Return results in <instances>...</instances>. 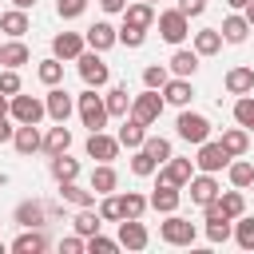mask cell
Masks as SVG:
<instances>
[{
    "mask_svg": "<svg viewBox=\"0 0 254 254\" xmlns=\"http://www.w3.org/2000/svg\"><path fill=\"white\" fill-rule=\"evenodd\" d=\"M99 87H87V91H79L75 95V111H79V119H83V127H91V131H103L107 127V99L103 95H95Z\"/></svg>",
    "mask_w": 254,
    "mask_h": 254,
    "instance_id": "obj_1",
    "label": "cell"
},
{
    "mask_svg": "<svg viewBox=\"0 0 254 254\" xmlns=\"http://www.w3.org/2000/svg\"><path fill=\"white\" fill-rule=\"evenodd\" d=\"M175 135L198 147V143H206V139H210V119H206V115H198V111H187V107H183V111H179V119H175Z\"/></svg>",
    "mask_w": 254,
    "mask_h": 254,
    "instance_id": "obj_2",
    "label": "cell"
},
{
    "mask_svg": "<svg viewBox=\"0 0 254 254\" xmlns=\"http://www.w3.org/2000/svg\"><path fill=\"white\" fill-rule=\"evenodd\" d=\"M159 238H163L167 246H190V242L198 238V230H194L190 218H183V214H167V222H159Z\"/></svg>",
    "mask_w": 254,
    "mask_h": 254,
    "instance_id": "obj_3",
    "label": "cell"
},
{
    "mask_svg": "<svg viewBox=\"0 0 254 254\" xmlns=\"http://www.w3.org/2000/svg\"><path fill=\"white\" fill-rule=\"evenodd\" d=\"M155 24H159V36H163L167 44H183V40L190 36V16H187V12H179V8L159 12V16H155Z\"/></svg>",
    "mask_w": 254,
    "mask_h": 254,
    "instance_id": "obj_4",
    "label": "cell"
},
{
    "mask_svg": "<svg viewBox=\"0 0 254 254\" xmlns=\"http://www.w3.org/2000/svg\"><path fill=\"white\" fill-rule=\"evenodd\" d=\"M163 103H167V99H163V91H159V87H147L143 95H135V99H131V119H139L143 127H151V123L163 115Z\"/></svg>",
    "mask_w": 254,
    "mask_h": 254,
    "instance_id": "obj_5",
    "label": "cell"
},
{
    "mask_svg": "<svg viewBox=\"0 0 254 254\" xmlns=\"http://www.w3.org/2000/svg\"><path fill=\"white\" fill-rule=\"evenodd\" d=\"M194 167H198V171H210V175L226 171V167H230V151L222 147V139H206V143H198Z\"/></svg>",
    "mask_w": 254,
    "mask_h": 254,
    "instance_id": "obj_6",
    "label": "cell"
},
{
    "mask_svg": "<svg viewBox=\"0 0 254 254\" xmlns=\"http://www.w3.org/2000/svg\"><path fill=\"white\" fill-rule=\"evenodd\" d=\"M75 64H79V75H83V83H87V87H103V83L111 79V67L103 64V52H95V48H91V52H83Z\"/></svg>",
    "mask_w": 254,
    "mask_h": 254,
    "instance_id": "obj_7",
    "label": "cell"
},
{
    "mask_svg": "<svg viewBox=\"0 0 254 254\" xmlns=\"http://www.w3.org/2000/svg\"><path fill=\"white\" fill-rule=\"evenodd\" d=\"M8 115L16 119V123H40L44 115H48V107H44V99H36V95H12V107H8Z\"/></svg>",
    "mask_w": 254,
    "mask_h": 254,
    "instance_id": "obj_8",
    "label": "cell"
},
{
    "mask_svg": "<svg viewBox=\"0 0 254 254\" xmlns=\"http://www.w3.org/2000/svg\"><path fill=\"white\" fill-rule=\"evenodd\" d=\"M119 139L115 135H103V131H91L87 135V143H83V151H87V159H95V163H111L115 155H119Z\"/></svg>",
    "mask_w": 254,
    "mask_h": 254,
    "instance_id": "obj_9",
    "label": "cell"
},
{
    "mask_svg": "<svg viewBox=\"0 0 254 254\" xmlns=\"http://www.w3.org/2000/svg\"><path fill=\"white\" fill-rule=\"evenodd\" d=\"M187 190H190V202H194V206H206V202H214V198L222 194L210 171H202V175H190V183H187Z\"/></svg>",
    "mask_w": 254,
    "mask_h": 254,
    "instance_id": "obj_10",
    "label": "cell"
},
{
    "mask_svg": "<svg viewBox=\"0 0 254 254\" xmlns=\"http://www.w3.org/2000/svg\"><path fill=\"white\" fill-rule=\"evenodd\" d=\"M44 107H48V115L56 119V123H67V115L75 111V99L56 83V87H48V95H44Z\"/></svg>",
    "mask_w": 254,
    "mask_h": 254,
    "instance_id": "obj_11",
    "label": "cell"
},
{
    "mask_svg": "<svg viewBox=\"0 0 254 254\" xmlns=\"http://www.w3.org/2000/svg\"><path fill=\"white\" fill-rule=\"evenodd\" d=\"M179 190H183V187H175V183H155V190H151V210H159V214H175L179 202H183Z\"/></svg>",
    "mask_w": 254,
    "mask_h": 254,
    "instance_id": "obj_12",
    "label": "cell"
},
{
    "mask_svg": "<svg viewBox=\"0 0 254 254\" xmlns=\"http://www.w3.org/2000/svg\"><path fill=\"white\" fill-rule=\"evenodd\" d=\"M147 242H151V234H147V226L139 218H123L119 222V246L123 250H147Z\"/></svg>",
    "mask_w": 254,
    "mask_h": 254,
    "instance_id": "obj_13",
    "label": "cell"
},
{
    "mask_svg": "<svg viewBox=\"0 0 254 254\" xmlns=\"http://www.w3.org/2000/svg\"><path fill=\"white\" fill-rule=\"evenodd\" d=\"M83 52H87V40L79 32H60L52 40V56H60V60H79Z\"/></svg>",
    "mask_w": 254,
    "mask_h": 254,
    "instance_id": "obj_14",
    "label": "cell"
},
{
    "mask_svg": "<svg viewBox=\"0 0 254 254\" xmlns=\"http://www.w3.org/2000/svg\"><path fill=\"white\" fill-rule=\"evenodd\" d=\"M190 175H194V159H167L163 163V171H159V183H175V187H187L190 183Z\"/></svg>",
    "mask_w": 254,
    "mask_h": 254,
    "instance_id": "obj_15",
    "label": "cell"
},
{
    "mask_svg": "<svg viewBox=\"0 0 254 254\" xmlns=\"http://www.w3.org/2000/svg\"><path fill=\"white\" fill-rule=\"evenodd\" d=\"M87 48H95V52H107V48H115L119 44V28H111L107 20H95L91 28H87Z\"/></svg>",
    "mask_w": 254,
    "mask_h": 254,
    "instance_id": "obj_16",
    "label": "cell"
},
{
    "mask_svg": "<svg viewBox=\"0 0 254 254\" xmlns=\"http://www.w3.org/2000/svg\"><path fill=\"white\" fill-rule=\"evenodd\" d=\"M12 147H16L20 155H36V151H44V135H40V127H36V123H20L16 135H12Z\"/></svg>",
    "mask_w": 254,
    "mask_h": 254,
    "instance_id": "obj_17",
    "label": "cell"
},
{
    "mask_svg": "<svg viewBox=\"0 0 254 254\" xmlns=\"http://www.w3.org/2000/svg\"><path fill=\"white\" fill-rule=\"evenodd\" d=\"M8 250H16V254H44L48 250V238H44L40 226H24V234H16Z\"/></svg>",
    "mask_w": 254,
    "mask_h": 254,
    "instance_id": "obj_18",
    "label": "cell"
},
{
    "mask_svg": "<svg viewBox=\"0 0 254 254\" xmlns=\"http://www.w3.org/2000/svg\"><path fill=\"white\" fill-rule=\"evenodd\" d=\"M103 99H107V115H111V119H127V115H131V99H135V95H127V83H115Z\"/></svg>",
    "mask_w": 254,
    "mask_h": 254,
    "instance_id": "obj_19",
    "label": "cell"
},
{
    "mask_svg": "<svg viewBox=\"0 0 254 254\" xmlns=\"http://www.w3.org/2000/svg\"><path fill=\"white\" fill-rule=\"evenodd\" d=\"M123 24H135V28H155V4L147 0H135L123 8Z\"/></svg>",
    "mask_w": 254,
    "mask_h": 254,
    "instance_id": "obj_20",
    "label": "cell"
},
{
    "mask_svg": "<svg viewBox=\"0 0 254 254\" xmlns=\"http://www.w3.org/2000/svg\"><path fill=\"white\" fill-rule=\"evenodd\" d=\"M222 83H226L230 95H250L254 91V67H230Z\"/></svg>",
    "mask_w": 254,
    "mask_h": 254,
    "instance_id": "obj_21",
    "label": "cell"
},
{
    "mask_svg": "<svg viewBox=\"0 0 254 254\" xmlns=\"http://www.w3.org/2000/svg\"><path fill=\"white\" fill-rule=\"evenodd\" d=\"M163 99H167V103H175V107H187V103L194 99V87H190V79H183V75L167 79V87H163Z\"/></svg>",
    "mask_w": 254,
    "mask_h": 254,
    "instance_id": "obj_22",
    "label": "cell"
},
{
    "mask_svg": "<svg viewBox=\"0 0 254 254\" xmlns=\"http://www.w3.org/2000/svg\"><path fill=\"white\" fill-rule=\"evenodd\" d=\"M44 218H48V206H44L40 198H24V202L16 206V222H20V226H44Z\"/></svg>",
    "mask_w": 254,
    "mask_h": 254,
    "instance_id": "obj_23",
    "label": "cell"
},
{
    "mask_svg": "<svg viewBox=\"0 0 254 254\" xmlns=\"http://www.w3.org/2000/svg\"><path fill=\"white\" fill-rule=\"evenodd\" d=\"M0 32H4L8 40H20V36L28 32V12H24V8H12V12H0Z\"/></svg>",
    "mask_w": 254,
    "mask_h": 254,
    "instance_id": "obj_24",
    "label": "cell"
},
{
    "mask_svg": "<svg viewBox=\"0 0 254 254\" xmlns=\"http://www.w3.org/2000/svg\"><path fill=\"white\" fill-rule=\"evenodd\" d=\"M218 32H222V40H226V44H242L254 28H250V20H246V16H238V12H234V16H226V20H222V28H218Z\"/></svg>",
    "mask_w": 254,
    "mask_h": 254,
    "instance_id": "obj_25",
    "label": "cell"
},
{
    "mask_svg": "<svg viewBox=\"0 0 254 254\" xmlns=\"http://www.w3.org/2000/svg\"><path fill=\"white\" fill-rule=\"evenodd\" d=\"M48 171H52V179H56V183H71V179L79 175V159H71L67 151H64V155H52Z\"/></svg>",
    "mask_w": 254,
    "mask_h": 254,
    "instance_id": "obj_26",
    "label": "cell"
},
{
    "mask_svg": "<svg viewBox=\"0 0 254 254\" xmlns=\"http://www.w3.org/2000/svg\"><path fill=\"white\" fill-rule=\"evenodd\" d=\"M28 60H32V52H28L24 40H8V44H0V64H4V67H24Z\"/></svg>",
    "mask_w": 254,
    "mask_h": 254,
    "instance_id": "obj_27",
    "label": "cell"
},
{
    "mask_svg": "<svg viewBox=\"0 0 254 254\" xmlns=\"http://www.w3.org/2000/svg\"><path fill=\"white\" fill-rule=\"evenodd\" d=\"M171 71L183 75V79H190V75L198 71V52H194V48H179V52L171 56Z\"/></svg>",
    "mask_w": 254,
    "mask_h": 254,
    "instance_id": "obj_28",
    "label": "cell"
},
{
    "mask_svg": "<svg viewBox=\"0 0 254 254\" xmlns=\"http://www.w3.org/2000/svg\"><path fill=\"white\" fill-rule=\"evenodd\" d=\"M67 147H71V131H67L64 123H56V127H52V131L44 135V155L52 159V155H64Z\"/></svg>",
    "mask_w": 254,
    "mask_h": 254,
    "instance_id": "obj_29",
    "label": "cell"
},
{
    "mask_svg": "<svg viewBox=\"0 0 254 254\" xmlns=\"http://www.w3.org/2000/svg\"><path fill=\"white\" fill-rule=\"evenodd\" d=\"M115 187H119V175H115V167H111V163H99V167L91 171V190H95V194H111Z\"/></svg>",
    "mask_w": 254,
    "mask_h": 254,
    "instance_id": "obj_30",
    "label": "cell"
},
{
    "mask_svg": "<svg viewBox=\"0 0 254 254\" xmlns=\"http://www.w3.org/2000/svg\"><path fill=\"white\" fill-rule=\"evenodd\" d=\"M226 175H230V187H238V190H246V187H254V163H246L242 155H238V159H230V167H226Z\"/></svg>",
    "mask_w": 254,
    "mask_h": 254,
    "instance_id": "obj_31",
    "label": "cell"
},
{
    "mask_svg": "<svg viewBox=\"0 0 254 254\" xmlns=\"http://www.w3.org/2000/svg\"><path fill=\"white\" fill-rule=\"evenodd\" d=\"M115 139H119V143H123V147H131V151H135V147H143V139H147V127H143V123H139V119H131V115H127V119H123V127H119V135H115Z\"/></svg>",
    "mask_w": 254,
    "mask_h": 254,
    "instance_id": "obj_32",
    "label": "cell"
},
{
    "mask_svg": "<svg viewBox=\"0 0 254 254\" xmlns=\"http://www.w3.org/2000/svg\"><path fill=\"white\" fill-rule=\"evenodd\" d=\"M60 198L71 202V206H95V190H83L75 179L71 183H60Z\"/></svg>",
    "mask_w": 254,
    "mask_h": 254,
    "instance_id": "obj_33",
    "label": "cell"
},
{
    "mask_svg": "<svg viewBox=\"0 0 254 254\" xmlns=\"http://www.w3.org/2000/svg\"><path fill=\"white\" fill-rule=\"evenodd\" d=\"M71 226H75V234H83V238H91V234H99V226H103V218H99V210H91V206H79V214L71 218Z\"/></svg>",
    "mask_w": 254,
    "mask_h": 254,
    "instance_id": "obj_34",
    "label": "cell"
},
{
    "mask_svg": "<svg viewBox=\"0 0 254 254\" xmlns=\"http://www.w3.org/2000/svg\"><path fill=\"white\" fill-rule=\"evenodd\" d=\"M222 44H226V40H222L218 28H202V32H194V52H198V56H214Z\"/></svg>",
    "mask_w": 254,
    "mask_h": 254,
    "instance_id": "obj_35",
    "label": "cell"
},
{
    "mask_svg": "<svg viewBox=\"0 0 254 254\" xmlns=\"http://www.w3.org/2000/svg\"><path fill=\"white\" fill-rule=\"evenodd\" d=\"M222 147L230 151V159L246 155V147H250V131H246V127H230V131H222Z\"/></svg>",
    "mask_w": 254,
    "mask_h": 254,
    "instance_id": "obj_36",
    "label": "cell"
},
{
    "mask_svg": "<svg viewBox=\"0 0 254 254\" xmlns=\"http://www.w3.org/2000/svg\"><path fill=\"white\" fill-rule=\"evenodd\" d=\"M36 75H40V83H48V87H56V83L64 79V60H60V56H48V60H40V67H36Z\"/></svg>",
    "mask_w": 254,
    "mask_h": 254,
    "instance_id": "obj_37",
    "label": "cell"
},
{
    "mask_svg": "<svg viewBox=\"0 0 254 254\" xmlns=\"http://www.w3.org/2000/svg\"><path fill=\"white\" fill-rule=\"evenodd\" d=\"M119 206H123V218H143V210L151 206V198H143L139 190H127V194H119Z\"/></svg>",
    "mask_w": 254,
    "mask_h": 254,
    "instance_id": "obj_38",
    "label": "cell"
},
{
    "mask_svg": "<svg viewBox=\"0 0 254 254\" xmlns=\"http://www.w3.org/2000/svg\"><path fill=\"white\" fill-rule=\"evenodd\" d=\"M131 171H135L139 179H147V175L159 171V163H155V155H151L147 147H135V155H131Z\"/></svg>",
    "mask_w": 254,
    "mask_h": 254,
    "instance_id": "obj_39",
    "label": "cell"
},
{
    "mask_svg": "<svg viewBox=\"0 0 254 254\" xmlns=\"http://www.w3.org/2000/svg\"><path fill=\"white\" fill-rule=\"evenodd\" d=\"M230 234H234V218H226V214L206 218V238H210V242H226Z\"/></svg>",
    "mask_w": 254,
    "mask_h": 254,
    "instance_id": "obj_40",
    "label": "cell"
},
{
    "mask_svg": "<svg viewBox=\"0 0 254 254\" xmlns=\"http://www.w3.org/2000/svg\"><path fill=\"white\" fill-rule=\"evenodd\" d=\"M234 242H238L242 250H254V218H250V214H238V218H234Z\"/></svg>",
    "mask_w": 254,
    "mask_h": 254,
    "instance_id": "obj_41",
    "label": "cell"
},
{
    "mask_svg": "<svg viewBox=\"0 0 254 254\" xmlns=\"http://www.w3.org/2000/svg\"><path fill=\"white\" fill-rule=\"evenodd\" d=\"M234 123L246 127V131H254V95H238L234 99Z\"/></svg>",
    "mask_w": 254,
    "mask_h": 254,
    "instance_id": "obj_42",
    "label": "cell"
},
{
    "mask_svg": "<svg viewBox=\"0 0 254 254\" xmlns=\"http://www.w3.org/2000/svg\"><path fill=\"white\" fill-rule=\"evenodd\" d=\"M218 206H222L230 218L246 214V198H242V190H238V187H234V190H222V194H218Z\"/></svg>",
    "mask_w": 254,
    "mask_h": 254,
    "instance_id": "obj_43",
    "label": "cell"
},
{
    "mask_svg": "<svg viewBox=\"0 0 254 254\" xmlns=\"http://www.w3.org/2000/svg\"><path fill=\"white\" fill-rule=\"evenodd\" d=\"M167 79H171V71H167L163 64H147V67H143V83H147V87H159V91H163Z\"/></svg>",
    "mask_w": 254,
    "mask_h": 254,
    "instance_id": "obj_44",
    "label": "cell"
},
{
    "mask_svg": "<svg viewBox=\"0 0 254 254\" xmlns=\"http://www.w3.org/2000/svg\"><path fill=\"white\" fill-rule=\"evenodd\" d=\"M143 147H147V151L155 155V163H159V167H163V163L171 159V143H167L163 135H147V139H143Z\"/></svg>",
    "mask_w": 254,
    "mask_h": 254,
    "instance_id": "obj_45",
    "label": "cell"
},
{
    "mask_svg": "<svg viewBox=\"0 0 254 254\" xmlns=\"http://www.w3.org/2000/svg\"><path fill=\"white\" fill-rule=\"evenodd\" d=\"M99 218H103V222H123L119 194H103V202H99Z\"/></svg>",
    "mask_w": 254,
    "mask_h": 254,
    "instance_id": "obj_46",
    "label": "cell"
},
{
    "mask_svg": "<svg viewBox=\"0 0 254 254\" xmlns=\"http://www.w3.org/2000/svg\"><path fill=\"white\" fill-rule=\"evenodd\" d=\"M143 40H147V28H135V24H123V28H119V44L143 48Z\"/></svg>",
    "mask_w": 254,
    "mask_h": 254,
    "instance_id": "obj_47",
    "label": "cell"
},
{
    "mask_svg": "<svg viewBox=\"0 0 254 254\" xmlns=\"http://www.w3.org/2000/svg\"><path fill=\"white\" fill-rule=\"evenodd\" d=\"M87 250H91V254H115V250H119V238H103V234H91V238H87Z\"/></svg>",
    "mask_w": 254,
    "mask_h": 254,
    "instance_id": "obj_48",
    "label": "cell"
},
{
    "mask_svg": "<svg viewBox=\"0 0 254 254\" xmlns=\"http://www.w3.org/2000/svg\"><path fill=\"white\" fill-rule=\"evenodd\" d=\"M83 8H87V0H56L60 20H75V16H83Z\"/></svg>",
    "mask_w": 254,
    "mask_h": 254,
    "instance_id": "obj_49",
    "label": "cell"
},
{
    "mask_svg": "<svg viewBox=\"0 0 254 254\" xmlns=\"http://www.w3.org/2000/svg\"><path fill=\"white\" fill-rule=\"evenodd\" d=\"M0 91H4V95H20V75H16V67H4V71H0Z\"/></svg>",
    "mask_w": 254,
    "mask_h": 254,
    "instance_id": "obj_50",
    "label": "cell"
},
{
    "mask_svg": "<svg viewBox=\"0 0 254 254\" xmlns=\"http://www.w3.org/2000/svg\"><path fill=\"white\" fill-rule=\"evenodd\" d=\"M83 250H87V238L83 234H71V238L60 242V254H83Z\"/></svg>",
    "mask_w": 254,
    "mask_h": 254,
    "instance_id": "obj_51",
    "label": "cell"
},
{
    "mask_svg": "<svg viewBox=\"0 0 254 254\" xmlns=\"http://www.w3.org/2000/svg\"><path fill=\"white\" fill-rule=\"evenodd\" d=\"M179 12H187V16H202V12H206V0H179Z\"/></svg>",
    "mask_w": 254,
    "mask_h": 254,
    "instance_id": "obj_52",
    "label": "cell"
},
{
    "mask_svg": "<svg viewBox=\"0 0 254 254\" xmlns=\"http://www.w3.org/2000/svg\"><path fill=\"white\" fill-rule=\"evenodd\" d=\"M12 135H16V127L8 123V115H0V143H8Z\"/></svg>",
    "mask_w": 254,
    "mask_h": 254,
    "instance_id": "obj_53",
    "label": "cell"
},
{
    "mask_svg": "<svg viewBox=\"0 0 254 254\" xmlns=\"http://www.w3.org/2000/svg\"><path fill=\"white\" fill-rule=\"evenodd\" d=\"M99 8H103V12H123L127 0H99Z\"/></svg>",
    "mask_w": 254,
    "mask_h": 254,
    "instance_id": "obj_54",
    "label": "cell"
},
{
    "mask_svg": "<svg viewBox=\"0 0 254 254\" xmlns=\"http://www.w3.org/2000/svg\"><path fill=\"white\" fill-rule=\"evenodd\" d=\"M8 107H12V95H4V91H0V115H8Z\"/></svg>",
    "mask_w": 254,
    "mask_h": 254,
    "instance_id": "obj_55",
    "label": "cell"
},
{
    "mask_svg": "<svg viewBox=\"0 0 254 254\" xmlns=\"http://www.w3.org/2000/svg\"><path fill=\"white\" fill-rule=\"evenodd\" d=\"M242 16H246V20H250V28H254V0H250V4L242 8Z\"/></svg>",
    "mask_w": 254,
    "mask_h": 254,
    "instance_id": "obj_56",
    "label": "cell"
},
{
    "mask_svg": "<svg viewBox=\"0 0 254 254\" xmlns=\"http://www.w3.org/2000/svg\"><path fill=\"white\" fill-rule=\"evenodd\" d=\"M226 4H230V8H234V12H242V8H246V4H250V0H226Z\"/></svg>",
    "mask_w": 254,
    "mask_h": 254,
    "instance_id": "obj_57",
    "label": "cell"
},
{
    "mask_svg": "<svg viewBox=\"0 0 254 254\" xmlns=\"http://www.w3.org/2000/svg\"><path fill=\"white\" fill-rule=\"evenodd\" d=\"M32 4H36V0H12V8H24V12H28Z\"/></svg>",
    "mask_w": 254,
    "mask_h": 254,
    "instance_id": "obj_58",
    "label": "cell"
},
{
    "mask_svg": "<svg viewBox=\"0 0 254 254\" xmlns=\"http://www.w3.org/2000/svg\"><path fill=\"white\" fill-rule=\"evenodd\" d=\"M0 254H4V242H0Z\"/></svg>",
    "mask_w": 254,
    "mask_h": 254,
    "instance_id": "obj_59",
    "label": "cell"
},
{
    "mask_svg": "<svg viewBox=\"0 0 254 254\" xmlns=\"http://www.w3.org/2000/svg\"><path fill=\"white\" fill-rule=\"evenodd\" d=\"M147 4H155V0H147Z\"/></svg>",
    "mask_w": 254,
    "mask_h": 254,
    "instance_id": "obj_60",
    "label": "cell"
}]
</instances>
